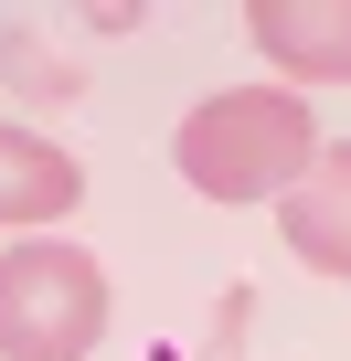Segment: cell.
I'll return each mask as SVG.
<instances>
[{
  "mask_svg": "<svg viewBox=\"0 0 351 361\" xmlns=\"http://www.w3.org/2000/svg\"><path fill=\"white\" fill-rule=\"evenodd\" d=\"M107 340V266L64 234H22L0 255V361H85Z\"/></svg>",
  "mask_w": 351,
  "mask_h": 361,
  "instance_id": "2",
  "label": "cell"
},
{
  "mask_svg": "<svg viewBox=\"0 0 351 361\" xmlns=\"http://www.w3.org/2000/svg\"><path fill=\"white\" fill-rule=\"evenodd\" d=\"M85 202V170L75 149L32 138V128H0V234H32V224H64Z\"/></svg>",
  "mask_w": 351,
  "mask_h": 361,
  "instance_id": "5",
  "label": "cell"
},
{
  "mask_svg": "<svg viewBox=\"0 0 351 361\" xmlns=\"http://www.w3.org/2000/svg\"><path fill=\"white\" fill-rule=\"evenodd\" d=\"M309 159H319V117L287 85H224L170 138V170H182L203 202H277Z\"/></svg>",
  "mask_w": 351,
  "mask_h": 361,
  "instance_id": "1",
  "label": "cell"
},
{
  "mask_svg": "<svg viewBox=\"0 0 351 361\" xmlns=\"http://www.w3.org/2000/svg\"><path fill=\"white\" fill-rule=\"evenodd\" d=\"M277 234L309 276H351V138H330L287 192H277Z\"/></svg>",
  "mask_w": 351,
  "mask_h": 361,
  "instance_id": "3",
  "label": "cell"
},
{
  "mask_svg": "<svg viewBox=\"0 0 351 361\" xmlns=\"http://www.w3.org/2000/svg\"><path fill=\"white\" fill-rule=\"evenodd\" d=\"M245 32L287 85H351V0H256Z\"/></svg>",
  "mask_w": 351,
  "mask_h": 361,
  "instance_id": "4",
  "label": "cell"
}]
</instances>
